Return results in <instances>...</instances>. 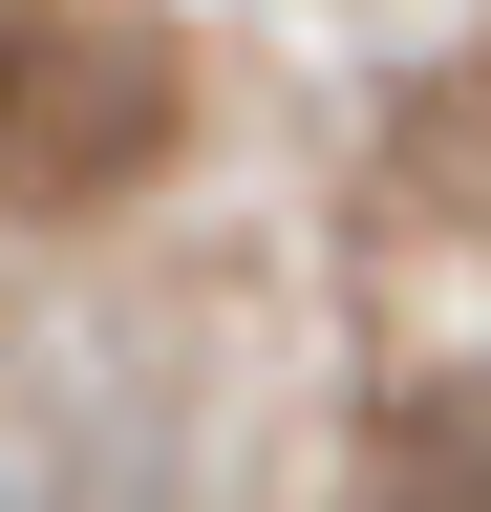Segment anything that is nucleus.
<instances>
[{"mask_svg": "<svg viewBox=\"0 0 491 512\" xmlns=\"http://www.w3.org/2000/svg\"><path fill=\"white\" fill-rule=\"evenodd\" d=\"M193 128V43L150 0H0V192L22 214H107Z\"/></svg>", "mask_w": 491, "mask_h": 512, "instance_id": "f257e3e1", "label": "nucleus"}]
</instances>
